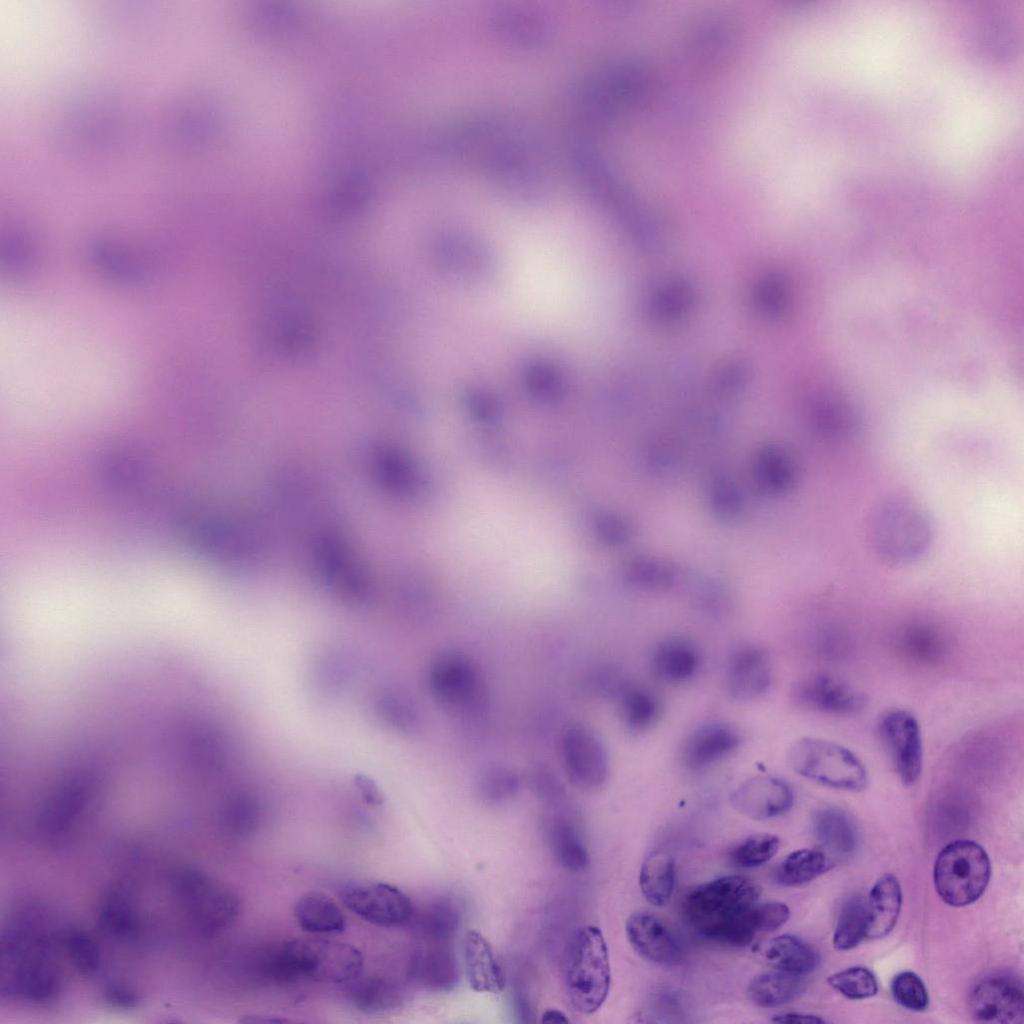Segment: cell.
<instances>
[{"instance_id": "6da1fadb", "label": "cell", "mask_w": 1024, "mask_h": 1024, "mask_svg": "<svg viewBox=\"0 0 1024 1024\" xmlns=\"http://www.w3.org/2000/svg\"><path fill=\"white\" fill-rule=\"evenodd\" d=\"M757 882L742 875L724 876L692 889L683 902L689 925L700 935L732 946H746L759 933Z\"/></svg>"}, {"instance_id": "7a4b0ae2", "label": "cell", "mask_w": 1024, "mask_h": 1024, "mask_svg": "<svg viewBox=\"0 0 1024 1024\" xmlns=\"http://www.w3.org/2000/svg\"><path fill=\"white\" fill-rule=\"evenodd\" d=\"M361 951L345 942L323 938L284 941L268 957L265 968L275 981L344 984L362 973Z\"/></svg>"}, {"instance_id": "3957f363", "label": "cell", "mask_w": 1024, "mask_h": 1024, "mask_svg": "<svg viewBox=\"0 0 1024 1024\" xmlns=\"http://www.w3.org/2000/svg\"><path fill=\"white\" fill-rule=\"evenodd\" d=\"M869 530L878 556L898 566L922 558L933 539V526L926 510L906 496H889L879 501L871 512Z\"/></svg>"}, {"instance_id": "277c9868", "label": "cell", "mask_w": 1024, "mask_h": 1024, "mask_svg": "<svg viewBox=\"0 0 1024 1024\" xmlns=\"http://www.w3.org/2000/svg\"><path fill=\"white\" fill-rule=\"evenodd\" d=\"M610 982L608 948L601 930L594 925L579 928L564 958V986L570 1005L583 1015L595 1013L607 998Z\"/></svg>"}, {"instance_id": "5b68a950", "label": "cell", "mask_w": 1024, "mask_h": 1024, "mask_svg": "<svg viewBox=\"0 0 1024 1024\" xmlns=\"http://www.w3.org/2000/svg\"><path fill=\"white\" fill-rule=\"evenodd\" d=\"M789 767L799 776L823 786L859 792L868 786V771L847 747L816 737H802L789 747Z\"/></svg>"}, {"instance_id": "8992f818", "label": "cell", "mask_w": 1024, "mask_h": 1024, "mask_svg": "<svg viewBox=\"0 0 1024 1024\" xmlns=\"http://www.w3.org/2000/svg\"><path fill=\"white\" fill-rule=\"evenodd\" d=\"M991 876L987 852L975 841L958 839L938 854L933 870L935 889L948 905L963 907L978 900Z\"/></svg>"}, {"instance_id": "52a82bcc", "label": "cell", "mask_w": 1024, "mask_h": 1024, "mask_svg": "<svg viewBox=\"0 0 1024 1024\" xmlns=\"http://www.w3.org/2000/svg\"><path fill=\"white\" fill-rule=\"evenodd\" d=\"M433 697L452 711H471L483 696V682L475 664L465 655L448 652L433 660L428 671Z\"/></svg>"}, {"instance_id": "ba28073f", "label": "cell", "mask_w": 1024, "mask_h": 1024, "mask_svg": "<svg viewBox=\"0 0 1024 1024\" xmlns=\"http://www.w3.org/2000/svg\"><path fill=\"white\" fill-rule=\"evenodd\" d=\"M560 756L568 780L583 790L604 785L609 774L606 748L599 736L588 726L573 723L560 737Z\"/></svg>"}, {"instance_id": "9c48e42d", "label": "cell", "mask_w": 1024, "mask_h": 1024, "mask_svg": "<svg viewBox=\"0 0 1024 1024\" xmlns=\"http://www.w3.org/2000/svg\"><path fill=\"white\" fill-rule=\"evenodd\" d=\"M877 732L900 781L915 784L923 769V743L917 718L905 709L884 712L877 723Z\"/></svg>"}, {"instance_id": "30bf717a", "label": "cell", "mask_w": 1024, "mask_h": 1024, "mask_svg": "<svg viewBox=\"0 0 1024 1024\" xmlns=\"http://www.w3.org/2000/svg\"><path fill=\"white\" fill-rule=\"evenodd\" d=\"M339 895L348 910L379 927L408 925L414 913L410 898L388 883L349 884L341 888Z\"/></svg>"}, {"instance_id": "8fae6325", "label": "cell", "mask_w": 1024, "mask_h": 1024, "mask_svg": "<svg viewBox=\"0 0 1024 1024\" xmlns=\"http://www.w3.org/2000/svg\"><path fill=\"white\" fill-rule=\"evenodd\" d=\"M773 667L764 647L751 642L735 645L724 663V685L728 694L740 701L753 700L771 686Z\"/></svg>"}, {"instance_id": "7c38bea8", "label": "cell", "mask_w": 1024, "mask_h": 1024, "mask_svg": "<svg viewBox=\"0 0 1024 1024\" xmlns=\"http://www.w3.org/2000/svg\"><path fill=\"white\" fill-rule=\"evenodd\" d=\"M798 705L832 715L852 716L863 710L864 694L844 680L829 674H814L801 679L793 689Z\"/></svg>"}, {"instance_id": "4fadbf2b", "label": "cell", "mask_w": 1024, "mask_h": 1024, "mask_svg": "<svg viewBox=\"0 0 1024 1024\" xmlns=\"http://www.w3.org/2000/svg\"><path fill=\"white\" fill-rule=\"evenodd\" d=\"M969 1010L972 1017L980 1022L1021 1023L1024 1016L1022 987L1006 976L985 978L971 991Z\"/></svg>"}, {"instance_id": "5bb4252c", "label": "cell", "mask_w": 1024, "mask_h": 1024, "mask_svg": "<svg viewBox=\"0 0 1024 1024\" xmlns=\"http://www.w3.org/2000/svg\"><path fill=\"white\" fill-rule=\"evenodd\" d=\"M794 802L790 785L781 778L757 775L743 781L730 795L731 806L741 815L767 820L788 812Z\"/></svg>"}, {"instance_id": "9a60e30c", "label": "cell", "mask_w": 1024, "mask_h": 1024, "mask_svg": "<svg viewBox=\"0 0 1024 1024\" xmlns=\"http://www.w3.org/2000/svg\"><path fill=\"white\" fill-rule=\"evenodd\" d=\"M736 727L720 720H710L695 727L685 738L681 761L690 771H702L730 756L740 745Z\"/></svg>"}, {"instance_id": "2e32d148", "label": "cell", "mask_w": 1024, "mask_h": 1024, "mask_svg": "<svg viewBox=\"0 0 1024 1024\" xmlns=\"http://www.w3.org/2000/svg\"><path fill=\"white\" fill-rule=\"evenodd\" d=\"M631 947L643 959L665 966L678 964L682 951L669 929L654 915L635 912L626 921Z\"/></svg>"}, {"instance_id": "e0dca14e", "label": "cell", "mask_w": 1024, "mask_h": 1024, "mask_svg": "<svg viewBox=\"0 0 1024 1024\" xmlns=\"http://www.w3.org/2000/svg\"><path fill=\"white\" fill-rule=\"evenodd\" d=\"M408 974L429 990H451L458 981V965L449 941H424L411 954Z\"/></svg>"}, {"instance_id": "ac0fdd59", "label": "cell", "mask_w": 1024, "mask_h": 1024, "mask_svg": "<svg viewBox=\"0 0 1024 1024\" xmlns=\"http://www.w3.org/2000/svg\"><path fill=\"white\" fill-rule=\"evenodd\" d=\"M652 674L669 684H682L691 680L701 666L698 646L684 636H668L660 640L650 655Z\"/></svg>"}, {"instance_id": "d6986e66", "label": "cell", "mask_w": 1024, "mask_h": 1024, "mask_svg": "<svg viewBox=\"0 0 1024 1024\" xmlns=\"http://www.w3.org/2000/svg\"><path fill=\"white\" fill-rule=\"evenodd\" d=\"M465 973L470 987L483 993L498 994L505 987V976L488 940L476 930H468L463 939Z\"/></svg>"}, {"instance_id": "ffe728a7", "label": "cell", "mask_w": 1024, "mask_h": 1024, "mask_svg": "<svg viewBox=\"0 0 1024 1024\" xmlns=\"http://www.w3.org/2000/svg\"><path fill=\"white\" fill-rule=\"evenodd\" d=\"M361 974L344 983V996L353 1008L366 1014H381L402 1004L404 991L397 981L380 975Z\"/></svg>"}, {"instance_id": "44dd1931", "label": "cell", "mask_w": 1024, "mask_h": 1024, "mask_svg": "<svg viewBox=\"0 0 1024 1024\" xmlns=\"http://www.w3.org/2000/svg\"><path fill=\"white\" fill-rule=\"evenodd\" d=\"M902 906V890L891 873L882 875L873 885L866 901L865 938L880 939L895 927Z\"/></svg>"}, {"instance_id": "7402d4cb", "label": "cell", "mask_w": 1024, "mask_h": 1024, "mask_svg": "<svg viewBox=\"0 0 1024 1024\" xmlns=\"http://www.w3.org/2000/svg\"><path fill=\"white\" fill-rule=\"evenodd\" d=\"M812 826L821 846L832 856L844 859L856 851L858 830L852 817L844 810L832 806L820 808L812 817Z\"/></svg>"}, {"instance_id": "603a6c76", "label": "cell", "mask_w": 1024, "mask_h": 1024, "mask_svg": "<svg viewBox=\"0 0 1024 1024\" xmlns=\"http://www.w3.org/2000/svg\"><path fill=\"white\" fill-rule=\"evenodd\" d=\"M298 926L313 934L340 933L346 928V918L337 903L328 895L308 891L298 897L293 908Z\"/></svg>"}, {"instance_id": "cb8c5ba5", "label": "cell", "mask_w": 1024, "mask_h": 1024, "mask_svg": "<svg viewBox=\"0 0 1024 1024\" xmlns=\"http://www.w3.org/2000/svg\"><path fill=\"white\" fill-rule=\"evenodd\" d=\"M620 716L631 732H644L660 716V701L656 694L641 684L622 683L616 692Z\"/></svg>"}, {"instance_id": "d4e9b609", "label": "cell", "mask_w": 1024, "mask_h": 1024, "mask_svg": "<svg viewBox=\"0 0 1024 1024\" xmlns=\"http://www.w3.org/2000/svg\"><path fill=\"white\" fill-rule=\"evenodd\" d=\"M764 956L777 970L801 977L813 972L819 963V957L810 945L789 934L772 939Z\"/></svg>"}, {"instance_id": "484cf974", "label": "cell", "mask_w": 1024, "mask_h": 1024, "mask_svg": "<svg viewBox=\"0 0 1024 1024\" xmlns=\"http://www.w3.org/2000/svg\"><path fill=\"white\" fill-rule=\"evenodd\" d=\"M897 645L906 659L925 665L943 660L948 650L944 635L927 623H913L905 627Z\"/></svg>"}, {"instance_id": "4316f807", "label": "cell", "mask_w": 1024, "mask_h": 1024, "mask_svg": "<svg viewBox=\"0 0 1024 1024\" xmlns=\"http://www.w3.org/2000/svg\"><path fill=\"white\" fill-rule=\"evenodd\" d=\"M422 941H450L460 924V912L449 900L433 901L414 908L410 923Z\"/></svg>"}, {"instance_id": "83f0119b", "label": "cell", "mask_w": 1024, "mask_h": 1024, "mask_svg": "<svg viewBox=\"0 0 1024 1024\" xmlns=\"http://www.w3.org/2000/svg\"><path fill=\"white\" fill-rule=\"evenodd\" d=\"M804 989L801 976L780 970L761 973L749 983L747 994L757 1006L773 1008L797 998Z\"/></svg>"}, {"instance_id": "f1b7e54d", "label": "cell", "mask_w": 1024, "mask_h": 1024, "mask_svg": "<svg viewBox=\"0 0 1024 1024\" xmlns=\"http://www.w3.org/2000/svg\"><path fill=\"white\" fill-rule=\"evenodd\" d=\"M675 884V868L672 857L663 851L651 853L643 862L640 875V890L645 899L654 906H663L671 898Z\"/></svg>"}, {"instance_id": "f546056e", "label": "cell", "mask_w": 1024, "mask_h": 1024, "mask_svg": "<svg viewBox=\"0 0 1024 1024\" xmlns=\"http://www.w3.org/2000/svg\"><path fill=\"white\" fill-rule=\"evenodd\" d=\"M829 867L826 853L821 849L796 850L780 863L775 871L776 882L782 886H799L810 882Z\"/></svg>"}, {"instance_id": "4dcf8cb0", "label": "cell", "mask_w": 1024, "mask_h": 1024, "mask_svg": "<svg viewBox=\"0 0 1024 1024\" xmlns=\"http://www.w3.org/2000/svg\"><path fill=\"white\" fill-rule=\"evenodd\" d=\"M548 834L552 854L560 865L571 871H581L587 867V850L569 821L562 818L552 820Z\"/></svg>"}, {"instance_id": "1f68e13d", "label": "cell", "mask_w": 1024, "mask_h": 1024, "mask_svg": "<svg viewBox=\"0 0 1024 1024\" xmlns=\"http://www.w3.org/2000/svg\"><path fill=\"white\" fill-rule=\"evenodd\" d=\"M754 466L755 479L766 491L781 493L794 483V465L778 448L763 449L757 456Z\"/></svg>"}, {"instance_id": "d6a6232c", "label": "cell", "mask_w": 1024, "mask_h": 1024, "mask_svg": "<svg viewBox=\"0 0 1024 1024\" xmlns=\"http://www.w3.org/2000/svg\"><path fill=\"white\" fill-rule=\"evenodd\" d=\"M866 901L850 896L842 905L833 934V946L839 951L855 948L865 938Z\"/></svg>"}, {"instance_id": "836d02e7", "label": "cell", "mask_w": 1024, "mask_h": 1024, "mask_svg": "<svg viewBox=\"0 0 1024 1024\" xmlns=\"http://www.w3.org/2000/svg\"><path fill=\"white\" fill-rule=\"evenodd\" d=\"M828 984L848 999L862 1000L878 992V983L871 970L853 966L830 975Z\"/></svg>"}, {"instance_id": "e575fe53", "label": "cell", "mask_w": 1024, "mask_h": 1024, "mask_svg": "<svg viewBox=\"0 0 1024 1024\" xmlns=\"http://www.w3.org/2000/svg\"><path fill=\"white\" fill-rule=\"evenodd\" d=\"M779 838L770 833H758L741 841L731 852L732 862L742 868L760 866L778 852Z\"/></svg>"}, {"instance_id": "d590c367", "label": "cell", "mask_w": 1024, "mask_h": 1024, "mask_svg": "<svg viewBox=\"0 0 1024 1024\" xmlns=\"http://www.w3.org/2000/svg\"><path fill=\"white\" fill-rule=\"evenodd\" d=\"M520 786L519 775L503 765H490L479 774L478 790L489 802H502L515 795Z\"/></svg>"}, {"instance_id": "8d00e7d4", "label": "cell", "mask_w": 1024, "mask_h": 1024, "mask_svg": "<svg viewBox=\"0 0 1024 1024\" xmlns=\"http://www.w3.org/2000/svg\"><path fill=\"white\" fill-rule=\"evenodd\" d=\"M274 332L275 346L280 352L289 356L305 352L313 339L312 328L308 321L294 315L280 319Z\"/></svg>"}, {"instance_id": "74e56055", "label": "cell", "mask_w": 1024, "mask_h": 1024, "mask_svg": "<svg viewBox=\"0 0 1024 1024\" xmlns=\"http://www.w3.org/2000/svg\"><path fill=\"white\" fill-rule=\"evenodd\" d=\"M891 993L900 1006L911 1011H922L929 1003L924 982L912 971L900 972L893 978Z\"/></svg>"}, {"instance_id": "f35d334b", "label": "cell", "mask_w": 1024, "mask_h": 1024, "mask_svg": "<svg viewBox=\"0 0 1024 1024\" xmlns=\"http://www.w3.org/2000/svg\"><path fill=\"white\" fill-rule=\"evenodd\" d=\"M691 299V290L687 285H670L654 298L651 305L652 313L661 318H673L689 307Z\"/></svg>"}, {"instance_id": "ab89813d", "label": "cell", "mask_w": 1024, "mask_h": 1024, "mask_svg": "<svg viewBox=\"0 0 1024 1024\" xmlns=\"http://www.w3.org/2000/svg\"><path fill=\"white\" fill-rule=\"evenodd\" d=\"M634 576L642 586L667 587L675 582L677 573L667 565L654 561L636 563L633 567Z\"/></svg>"}, {"instance_id": "60d3db41", "label": "cell", "mask_w": 1024, "mask_h": 1024, "mask_svg": "<svg viewBox=\"0 0 1024 1024\" xmlns=\"http://www.w3.org/2000/svg\"><path fill=\"white\" fill-rule=\"evenodd\" d=\"M785 296L784 284L777 276L765 278L756 292L759 307L770 314H776L783 308Z\"/></svg>"}, {"instance_id": "b9f144b4", "label": "cell", "mask_w": 1024, "mask_h": 1024, "mask_svg": "<svg viewBox=\"0 0 1024 1024\" xmlns=\"http://www.w3.org/2000/svg\"><path fill=\"white\" fill-rule=\"evenodd\" d=\"M790 917V909L781 902L757 903L756 919L759 932H772L783 926Z\"/></svg>"}, {"instance_id": "7bdbcfd3", "label": "cell", "mask_w": 1024, "mask_h": 1024, "mask_svg": "<svg viewBox=\"0 0 1024 1024\" xmlns=\"http://www.w3.org/2000/svg\"><path fill=\"white\" fill-rule=\"evenodd\" d=\"M713 505L723 515H733L739 510V495L736 488L725 479L715 483L713 487Z\"/></svg>"}, {"instance_id": "ee69618b", "label": "cell", "mask_w": 1024, "mask_h": 1024, "mask_svg": "<svg viewBox=\"0 0 1024 1024\" xmlns=\"http://www.w3.org/2000/svg\"><path fill=\"white\" fill-rule=\"evenodd\" d=\"M776 1023L820 1024L825 1021L818 1016L802 1013H781L772 1018Z\"/></svg>"}, {"instance_id": "f6af8a7d", "label": "cell", "mask_w": 1024, "mask_h": 1024, "mask_svg": "<svg viewBox=\"0 0 1024 1024\" xmlns=\"http://www.w3.org/2000/svg\"><path fill=\"white\" fill-rule=\"evenodd\" d=\"M743 370L740 365H730L721 372L720 387L724 389H731L739 384V380L742 379Z\"/></svg>"}, {"instance_id": "bcb514c9", "label": "cell", "mask_w": 1024, "mask_h": 1024, "mask_svg": "<svg viewBox=\"0 0 1024 1024\" xmlns=\"http://www.w3.org/2000/svg\"><path fill=\"white\" fill-rule=\"evenodd\" d=\"M569 1021V1018L564 1012L553 1008L545 1010L541 1017L542 1023L560 1024L569 1023Z\"/></svg>"}, {"instance_id": "7dc6e473", "label": "cell", "mask_w": 1024, "mask_h": 1024, "mask_svg": "<svg viewBox=\"0 0 1024 1024\" xmlns=\"http://www.w3.org/2000/svg\"><path fill=\"white\" fill-rule=\"evenodd\" d=\"M263 1017L264 1016H262V1015H249V1016L246 1015V1018L245 1019L243 1018L242 1022H248V1023H267V1022L270 1023V1022H273V1023H275V1022H286L287 1021L285 1019H278V1018H272V1017H267V1016H265V1018H263Z\"/></svg>"}]
</instances>
